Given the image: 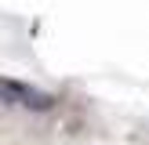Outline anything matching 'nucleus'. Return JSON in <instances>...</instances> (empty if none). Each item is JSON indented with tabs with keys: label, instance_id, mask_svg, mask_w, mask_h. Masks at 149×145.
<instances>
[{
	"label": "nucleus",
	"instance_id": "1",
	"mask_svg": "<svg viewBox=\"0 0 149 145\" xmlns=\"http://www.w3.org/2000/svg\"><path fill=\"white\" fill-rule=\"evenodd\" d=\"M26 94H29L26 84H18V80H0V102H4V105H22Z\"/></svg>",
	"mask_w": 149,
	"mask_h": 145
}]
</instances>
